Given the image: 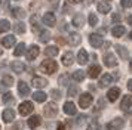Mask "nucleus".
<instances>
[{"label": "nucleus", "instance_id": "21", "mask_svg": "<svg viewBox=\"0 0 132 130\" xmlns=\"http://www.w3.org/2000/svg\"><path fill=\"white\" fill-rule=\"evenodd\" d=\"M13 84V77L11 76H3L2 78V86H0V90H5L6 87H11Z\"/></svg>", "mask_w": 132, "mask_h": 130}, {"label": "nucleus", "instance_id": "54", "mask_svg": "<svg viewBox=\"0 0 132 130\" xmlns=\"http://www.w3.org/2000/svg\"><path fill=\"white\" fill-rule=\"evenodd\" d=\"M2 53H3V50H2V49H0V56H2Z\"/></svg>", "mask_w": 132, "mask_h": 130}, {"label": "nucleus", "instance_id": "50", "mask_svg": "<svg viewBox=\"0 0 132 130\" xmlns=\"http://www.w3.org/2000/svg\"><path fill=\"white\" fill-rule=\"evenodd\" d=\"M68 2H70V3H80L82 0H68Z\"/></svg>", "mask_w": 132, "mask_h": 130}, {"label": "nucleus", "instance_id": "43", "mask_svg": "<svg viewBox=\"0 0 132 130\" xmlns=\"http://www.w3.org/2000/svg\"><path fill=\"white\" fill-rule=\"evenodd\" d=\"M120 3H122V6H123V7H126V9H129V7L132 6V0H122Z\"/></svg>", "mask_w": 132, "mask_h": 130}, {"label": "nucleus", "instance_id": "1", "mask_svg": "<svg viewBox=\"0 0 132 130\" xmlns=\"http://www.w3.org/2000/svg\"><path fill=\"white\" fill-rule=\"evenodd\" d=\"M56 68H58V65L52 59H45L42 64H40V70L43 72H46V74H54L55 71H56Z\"/></svg>", "mask_w": 132, "mask_h": 130}, {"label": "nucleus", "instance_id": "3", "mask_svg": "<svg viewBox=\"0 0 132 130\" xmlns=\"http://www.w3.org/2000/svg\"><path fill=\"white\" fill-rule=\"evenodd\" d=\"M92 100H94V98H92L90 93H82V96L79 98V105L82 108H89Z\"/></svg>", "mask_w": 132, "mask_h": 130}, {"label": "nucleus", "instance_id": "6", "mask_svg": "<svg viewBox=\"0 0 132 130\" xmlns=\"http://www.w3.org/2000/svg\"><path fill=\"white\" fill-rule=\"evenodd\" d=\"M89 43H90L92 47L98 49V47H101L102 44H104V40H102V37L100 34H90L89 35Z\"/></svg>", "mask_w": 132, "mask_h": 130}, {"label": "nucleus", "instance_id": "36", "mask_svg": "<svg viewBox=\"0 0 132 130\" xmlns=\"http://www.w3.org/2000/svg\"><path fill=\"white\" fill-rule=\"evenodd\" d=\"M15 33H18V34H22L25 33V24L24 22H18L15 25Z\"/></svg>", "mask_w": 132, "mask_h": 130}, {"label": "nucleus", "instance_id": "14", "mask_svg": "<svg viewBox=\"0 0 132 130\" xmlns=\"http://www.w3.org/2000/svg\"><path fill=\"white\" fill-rule=\"evenodd\" d=\"M120 96V89L119 87H111L110 90H108L107 93V98L110 102H114V100H117V98Z\"/></svg>", "mask_w": 132, "mask_h": 130}, {"label": "nucleus", "instance_id": "27", "mask_svg": "<svg viewBox=\"0 0 132 130\" xmlns=\"http://www.w3.org/2000/svg\"><path fill=\"white\" fill-rule=\"evenodd\" d=\"M116 50H117V53H119V56L122 59H128V58H129V52H128V49H126L125 46L117 44V46H116Z\"/></svg>", "mask_w": 132, "mask_h": 130}, {"label": "nucleus", "instance_id": "18", "mask_svg": "<svg viewBox=\"0 0 132 130\" xmlns=\"http://www.w3.org/2000/svg\"><path fill=\"white\" fill-rule=\"evenodd\" d=\"M31 83H33V86H34V87L42 89V87H45V86L48 84V80H45V78H42V77H33Z\"/></svg>", "mask_w": 132, "mask_h": 130}, {"label": "nucleus", "instance_id": "52", "mask_svg": "<svg viewBox=\"0 0 132 130\" xmlns=\"http://www.w3.org/2000/svg\"><path fill=\"white\" fill-rule=\"evenodd\" d=\"M90 2H92V0H85V5H89Z\"/></svg>", "mask_w": 132, "mask_h": 130}, {"label": "nucleus", "instance_id": "42", "mask_svg": "<svg viewBox=\"0 0 132 130\" xmlns=\"http://www.w3.org/2000/svg\"><path fill=\"white\" fill-rule=\"evenodd\" d=\"M51 95H52L54 99H61V92L60 90H56V89H54V90L51 92Z\"/></svg>", "mask_w": 132, "mask_h": 130}, {"label": "nucleus", "instance_id": "4", "mask_svg": "<svg viewBox=\"0 0 132 130\" xmlns=\"http://www.w3.org/2000/svg\"><path fill=\"white\" fill-rule=\"evenodd\" d=\"M33 109H34V105L31 104L30 100H25V102H22L19 105V114L21 115H28V114L33 112Z\"/></svg>", "mask_w": 132, "mask_h": 130}, {"label": "nucleus", "instance_id": "32", "mask_svg": "<svg viewBox=\"0 0 132 130\" xmlns=\"http://www.w3.org/2000/svg\"><path fill=\"white\" fill-rule=\"evenodd\" d=\"M33 98H34L36 102H45L46 100V93H43V92H34Z\"/></svg>", "mask_w": 132, "mask_h": 130}, {"label": "nucleus", "instance_id": "51", "mask_svg": "<svg viewBox=\"0 0 132 130\" xmlns=\"http://www.w3.org/2000/svg\"><path fill=\"white\" fill-rule=\"evenodd\" d=\"M128 22L132 25V15H129V16H128Z\"/></svg>", "mask_w": 132, "mask_h": 130}, {"label": "nucleus", "instance_id": "53", "mask_svg": "<svg viewBox=\"0 0 132 130\" xmlns=\"http://www.w3.org/2000/svg\"><path fill=\"white\" fill-rule=\"evenodd\" d=\"M129 37H131V39H132V31H131V33H129Z\"/></svg>", "mask_w": 132, "mask_h": 130}, {"label": "nucleus", "instance_id": "37", "mask_svg": "<svg viewBox=\"0 0 132 130\" xmlns=\"http://www.w3.org/2000/svg\"><path fill=\"white\" fill-rule=\"evenodd\" d=\"M96 24H98V16H96L95 13H89V25L95 27Z\"/></svg>", "mask_w": 132, "mask_h": 130}, {"label": "nucleus", "instance_id": "19", "mask_svg": "<svg viewBox=\"0 0 132 130\" xmlns=\"http://www.w3.org/2000/svg\"><path fill=\"white\" fill-rule=\"evenodd\" d=\"M88 59H89V56H88V52L85 50V49H80L77 53V62L80 65H85L86 62H88Z\"/></svg>", "mask_w": 132, "mask_h": 130}, {"label": "nucleus", "instance_id": "23", "mask_svg": "<svg viewBox=\"0 0 132 130\" xmlns=\"http://www.w3.org/2000/svg\"><path fill=\"white\" fill-rule=\"evenodd\" d=\"M73 62H74V55L71 52H65L62 55V64L65 65V67H70Z\"/></svg>", "mask_w": 132, "mask_h": 130}, {"label": "nucleus", "instance_id": "10", "mask_svg": "<svg viewBox=\"0 0 132 130\" xmlns=\"http://www.w3.org/2000/svg\"><path fill=\"white\" fill-rule=\"evenodd\" d=\"M64 112H65L67 115H74L77 112V108H76V105L73 104L71 100H67L65 104H64Z\"/></svg>", "mask_w": 132, "mask_h": 130}, {"label": "nucleus", "instance_id": "22", "mask_svg": "<svg viewBox=\"0 0 132 130\" xmlns=\"http://www.w3.org/2000/svg\"><path fill=\"white\" fill-rule=\"evenodd\" d=\"M113 83V76L111 74H104L100 80V87H105V86H110Z\"/></svg>", "mask_w": 132, "mask_h": 130}, {"label": "nucleus", "instance_id": "26", "mask_svg": "<svg viewBox=\"0 0 132 130\" xmlns=\"http://www.w3.org/2000/svg\"><path fill=\"white\" fill-rule=\"evenodd\" d=\"M96 7H98V12L100 13H108L110 12V9H111V6L108 5V3H105V2H100L98 5H96Z\"/></svg>", "mask_w": 132, "mask_h": 130}, {"label": "nucleus", "instance_id": "38", "mask_svg": "<svg viewBox=\"0 0 132 130\" xmlns=\"http://www.w3.org/2000/svg\"><path fill=\"white\" fill-rule=\"evenodd\" d=\"M77 93H79L77 86H70L68 87V96H77Z\"/></svg>", "mask_w": 132, "mask_h": 130}, {"label": "nucleus", "instance_id": "17", "mask_svg": "<svg viewBox=\"0 0 132 130\" xmlns=\"http://www.w3.org/2000/svg\"><path fill=\"white\" fill-rule=\"evenodd\" d=\"M18 92L21 96H28L30 95V87L25 81H19L18 83Z\"/></svg>", "mask_w": 132, "mask_h": 130}, {"label": "nucleus", "instance_id": "55", "mask_svg": "<svg viewBox=\"0 0 132 130\" xmlns=\"http://www.w3.org/2000/svg\"><path fill=\"white\" fill-rule=\"evenodd\" d=\"M0 130H2V127H0Z\"/></svg>", "mask_w": 132, "mask_h": 130}, {"label": "nucleus", "instance_id": "39", "mask_svg": "<svg viewBox=\"0 0 132 130\" xmlns=\"http://www.w3.org/2000/svg\"><path fill=\"white\" fill-rule=\"evenodd\" d=\"M37 24H39V16L37 15H33L31 16V25H33V31L37 30Z\"/></svg>", "mask_w": 132, "mask_h": 130}, {"label": "nucleus", "instance_id": "8", "mask_svg": "<svg viewBox=\"0 0 132 130\" xmlns=\"http://www.w3.org/2000/svg\"><path fill=\"white\" fill-rule=\"evenodd\" d=\"M43 24L45 25H48V27H55V24H56V18L52 12H46L45 15H43Z\"/></svg>", "mask_w": 132, "mask_h": 130}, {"label": "nucleus", "instance_id": "48", "mask_svg": "<svg viewBox=\"0 0 132 130\" xmlns=\"http://www.w3.org/2000/svg\"><path fill=\"white\" fill-rule=\"evenodd\" d=\"M56 130H65V126H64L62 123H60V124H58V129H56Z\"/></svg>", "mask_w": 132, "mask_h": 130}, {"label": "nucleus", "instance_id": "12", "mask_svg": "<svg viewBox=\"0 0 132 130\" xmlns=\"http://www.w3.org/2000/svg\"><path fill=\"white\" fill-rule=\"evenodd\" d=\"M40 123H42V118H40V115H33V117L28 118V121H27V124H28V127L30 129H36V127H39L40 126Z\"/></svg>", "mask_w": 132, "mask_h": 130}, {"label": "nucleus", "instance_id": "7", "mask_svg": "<svg viewBox=\"0 0 132 130\" xmlns=\"http://www.w3.org/2000/svg\"><path fill=\"white\" fill-rule=\"evenodd\" d=\"M102 61H104L105 67H110V68H113V67L117 65V59H116V56H114L113 53H105Z\"/></svg>", "mask_w": 132, "mask_h": 130}, {"label": "nucleus", "instance_id": "49", "mask_svg": "<svg viewBox=\"0 0 132 130\" xmlns=\"http://www.w3.org/2000/svg\"><path fill=\"white\" fill-rule=\"evenodd\" d=\"M128 89H129V90L132 92V78L129 80V81H128Z\"/></svg>", "mask_w": 132, "mask_h": 130}, {"label": "nucleus", "instance_id": "11", "mask_svg": "<svg viewBox=\"0 0 132 130\" xmlns=\"http://www.w3.org/2000/svg\"><path fill=\"white\" fill-rule=\"evenodd\" d=\"M13 120H15V111H13L12 108H7L3 111V121L5 123H12Z\"/></svg>", "mask_w": 132, "mask_h": 130}, {"label": "nucleus", "instance_id": "41", "mask_svg": "<svg viewBox=\"0 0 132 130\" xmlns=\"http://www.w3.org/2000/svg\"><path fill=\"white\" fill-rule=\"evenodd\" d=\"M86 130H100V124H98V121H92V123L86 127Z\"/></svg>", "mask_w": 132, "mask_h": 130}, {"label": "nucleus", "instance_id": "56", "mask_svg": "<svg viewBox=\"0 0 132 130\" xmlns=\"http://www.w3.org/2000/svg\"><path fill=\"white\" fill-rule=\"evenodd\" d=\"M107 2H110V0H107Z\"/></svg>", "mask_w": 132, "mask_h": 130}, {"label": "nucleus", "instance_id": "24", "mask_svg": "<svg viewBox=\"0 0 132 130\" xmlns=\"http://www.w3.org/2000/svg\"><path fill=\"white\" fill-rule=\"evenodd\" d=\"M132 106V96H125L123 99H122V104H120V108L123 109V111H128L129 108Z\"/></svg>", "mask_w": 132, "mask_h": 130}, {"label": "nucleus", "instance_id": "28", "mask_svg": "<svg viewBox=\"0 0 132 130\" xmlns=\"http://www.w3.org/2000/svg\"><path fill=\"white\" fill-rule=\"evenodd\" d=\"M125 33H126V28L123 25H117V27H114V28L111 30V34H113L114 37H122Z\"/></svg>", "mask_w": 132, "mask_h": 130}, {"label": "nucleus", "instance_id": "16", "mask_svg": "<svg viewBox=\"0 0 132 130\" xmlns=\"http://www.w3.org/2000/svg\"><path fill=\"white\" fill-rule=\"evenodd\" d=\"M80 41H82V37H80L79 33H70V35H68V43L71 46H79Z\"/></svg>", "mask_w": 132, "mask_h": 130}, {"label": "nucleus", "instance_id": "29", "mask_svg": "<svg viewBox=\"0 0 132 130\" xmlns=\"http://www.w3.org/2000/svg\"><path fill=\"white\" fill-rule=\"evenodd\" d=\"M45 55H46V56H56V55H58V47L56 46H48L45 49Z\"/></svg>", "mask_w": 132, "mask_h": 130}, {"label": "nucleus", "instance_id": "57", "mask_svg": "<svg viewBox=\"0 0 132 130\" xmlns=\"http://www.w3.org/2000/svg\"><path fill=\"white\" fill-rule=\"evenodd\" d=\"M16 2H18V0H16Z\"/></svg>", "mask_w": 132, "mask_h": 130}, {"label": "nucleus", "instance_id": "20", "mask_svg": "<svg viewBox=\"0 0 132 130\" xmlns=\"http://www.w3.org/2000/svg\"><path fill=\"white\" fill-rule=\"evenodd\" d=\"M83 24H85L83 13H76V15L73 16V25H74V27L80 28V27H83Z\"/></svg>", "mask_w": 132, "mask_h": 130}, {"label": "nucleus", "instance_id": "40", "mask_svg": "<svg viewBox=\"0 0 132 130\" xmlns=\"http://www.w3.org/2000/svg\"><path fill=\"white\" fill-rule=\"evenodd\" d=\"M3 102L5 104H13V98H12V93H5V96H3Z\"/></svg>", "mask_w": 132, "mask_h": 130}, {"label": "nucleus", "instance_id": "46", "mask_svg": "<svg viewBox=\"0 0 132 130\" xmlns=\"http://www.w3.org/2000/svg\"><path fill=\"white\" fill-rule=\"evenodd\" d=\"M119 19H120V15H119V13H114V15H113V22H117Z\"/></svg>", "mask_w": 132, "mask_h": 130}, {"label": "nucleus", "instance_id": "25", "mask_svg": "<svg viewBox=\"0 0 132 130\" xmlns=\"http://www.w3.org/2000/svg\"><path fill=\"white\" fill-rule=\"evenodd\" d=\"M15 41H16L15 35H6V37L2 40V44H3L5 47H12L13 44H15Z\"/></svg>", "mask_w": 132, "mask_h": 130}, {"label": "nucleus", "instance_id": "47", "mask_svg": "<svg viewBox=\"0 0 132 130\" xmlns=\"http://www.w3.org/2000/svg\"><path fill=\"white\" fill-rule=\"evenodd\" d=\"M51 2H52V6L54 7H56V6L60 5V0H51Z\"/></svg>", "mask_w": 132, "mask_h": 130}, {"label": "nucleus", "instance_id": "35", "mask_svg": "<svg viewBox=\"0 0 132 130\" xmlns=\"http://www.w3.org/2000/svg\"><path fill=\"white\" fill-rule=\"evenodd\" d=\"M51 40V33L49 31H40V41L42 43H48Z\"/></svg>", "mask_w": 132, "mask_h": 130}, {"label": "nucleus", "instance_id": "5", "mask_svg": "<svg viewBox=\"0 0 132 130\" xmlns=\"http://www.w3.org/2000/svg\"><path fill=\"white\" fill-rule=\"evenodd\" d=\"M56 114H58V106H56V104H54V102L46 104V106H45V115L48 118H52Z\"/></svg>", "mask_w": 132, "mask_h": 130}, {"label": "nucleus", "instance_id": "2", "mask_svg": "<svg viewBox=\"0 0 132 130\" xmlns=\"http://www.w3.org/2000/svg\"><path fill=\"white\" fill-rule=\"evenodd\" d=\"M123 126H125V120L123 118H114L110 123H107L105 129L107 130H120Z\"/></svg>", "mask_w": 132, "mask_h": 130}, {"label": "nucleus", "instance_id": "15", "mask_svg": "<svg viewBox=\"0 0 132 130\" xmlns=\"http://www.w3.org/2000/svg\"><path fill=\"white\" fill-rule=\"evenodd\" d=\"M100 72H101V67L100 65H90L89 67V70H88V76L90 77V78H96V77L100 76Z\"/></svg>", "mask_w": 132, "mask_h": 130}, {"label": "nucleus", "instance_id": "13", "mask_svg": "<svg viewBox=\"0 0 132 130\" xmlns=\"http://www.w3.org/2000/svg\"><path fill=\"white\" fill-rule=\"evenodd\" d=\"M11 68H12L13 72H24L25 71V65L21 62V61H12L11 62Z\"/></svg>", "mask_w": 132, "mask_h": 130}, {"label": "nucleus", "instance_id": "33", "mask_svg": "<svg viewBox=\"0 0 132 130\" xmlns=\"http://www.w3.org/2000/svg\"><path fill=\"white\" fill-rule=\"evenodd\" d=\"M9 28H11V24H9V21H6V19H2V21H0V33H6Z\"/></svg>", "mask_w": 132, "mask_h": 130}, {"label": "nucleus", "instance_id": "34", "mask_svg": "<svg viewBox=\"0 0 132 130\" xmlns=\"http://www.w3.org/2000/svg\"><path fill=\"white\" fill-rule=\"evenodd\" d=\"M24 52H25V44L24 43H19L18 46H16V49L13 50V55H15V56H21Z\"/></svg>", "mask_w": 132, "mask_h": 130}, {"label": "nucleus", "instance_id": "30", "mask_svg": "<svg viewBox=\"0 0 132 130\" xmlns=\"http://www.w3.org/2000/svg\"><path fill=\"white\" fill-rule=\"evenodd\" d=\"M12 16L15 18H19V19H22L25 16V12L21 9V7H13L12 9Z\"/></svg>", "mask_w": 132, "mask_h": 130}, {"label": "nucleus", "instance_id": "31", "mask_svg": "<svg viewBox=\"0 0 132 130\" xmlns=\"http://www.w3.org/2000/svg\"><path fill=\"white\" fill-rule=\"evenodd\" d=\"M71 78L74 80V81H82V80L85 78V72H83V71H80V70L74 71V72H73V76H71Z\"/></svg>", "mask_w": 132, "mask_h": 130}, {"label": "nucleus", "instance_id": "44", "mask_svg": "<svg viewBox=\"0 0 132 130\" xmlns=\"http://www.w3.org/2000/svg\"><path fill=\"white\" fill-rule=\"evenodd\" d=\"M9 2H11V0H0V9H5V7L9 5Z\"/></svg>", "mask_w": 132, "mask_h": 130}, {"label": "nucleus", "instance_id": "9", "mask_svg": "<svg viewBox=\"0 0 132 130\" xmlns=\"http://www.w3.org/2000/svg\"><path fill=\"white\" fill-rule=\"evenodd\" d=\"M39 53H40L39 46L33 44V46H30L28 47V50H27V59H28V61H34V59L39 56Z\"/></svg>", "mask_w": 132, "mask_h": 130}, {"label": "nucleus", "instance_id": "45", "mask_svg": "<svg viewBox=\"0 0 132 130\" xmlns=\"http://www.w3.org/2000/svg\"><path fill=\"white\" fill-rule=\"evenodd\" d=\"M67 77H68V76H67V74H64V76H61V78H60L61 84H65V83H67V80H65Z\"/></svg>", "mask_w": 132, "mask_h": 130}]
</instances>
